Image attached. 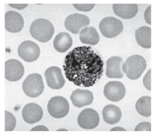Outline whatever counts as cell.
I'll return each instance as SVG.
<instances>
[{
  "label": "cell",
  "mask_w": 156,
  "mask_h": 136,
  "mask_svg": "<svg viewBox=\"0 0 156 136\" xmlns=\"http://www.w3.org/2000/svg\"><path fill=\"white\" fill-rule=\"evenodd\" d=\"M48 128L43 125L37 126V127L32 128L31 129V131H48Z\"/></svg>",
  "instance_id": "28"
},
{
  "label": "cell",
  "mask_w": 156,
  "mask_h": 136,
  "mask_svg": "<svg viewBox=\"0 0 156 136\" xmlns=\"http://www.w3.org/2000/svg\"><path fill=\"white\" fill-rule=\"evenodd\" d=\"M135 107L139 114L148 117L151 115V97L142 96L137 100Z\"/></svg>",
  "instance_id": "22"
},
{
  "label": "cell",
  "mask_w": 156,
  "mask_h": 136,
  "mask_svg": "<svg viewBox=\"0 0 156 136\" xmlns=\"http://www.w3.org/2000/svg\"><path fill=\"white\" fill-rule=\"evenodd\" d=\"M24 26L23 18L16 11H8L5 13V29L10 33H18Z\"/></svg>",
  "instance_id": "13"
},
{
  "label": "cell",
  "mask_w": 156,
  "mask_h": 136,
  "mask_svg": "<svg viewBox=\"0 0 156 136\" xmlns=\"http://www.w3.org/2000/svg\"><path fill=\"white\" fill-rule=\"evenodd\" d=\"M121 111L117 106L109 104L105 106L102 110V117L106 123L110 124H116L121 118Z\"/></svg>",
  "instance_id": "18"
},
{
  "label": "cell",
  "mask_w": 156,
  "mask_h": 136,
  "mask_svg": "<svg viewBox=\"0 0 156 136\" xmlns=\"http://www.w3.org/2000/svg\"><path fill=\"white\" fill-rule=\"evenodd\" d=\"M18 55L27 62L36 61L40 55V49L36 43L26 41L20 43L18 49Z\"/></svg>",
  "instance_id": "7"
},
{
  "label": "cell",
  "mask_w": 156,
  "mask_h": 136,
  "mask_svg": "<svg viewBox=\"0 0 156 136\" xmlns=\"http://www.w3.org/2000/svg\"><path fill=\"white\" fill-rule=\"evenodd\" d=\"M64 62L66 78L76 86H94L103 74V61L90 46L73 49L66 55Z\"/></svg>",
  "instance_id": "1"
},
{
  "label": "cell",
  "mask_w": 156,
  "mask_h": 136,
  "mask_svg": "<svg viewBox=\"0 0 156 136\" xmlns=\"http://www.w3.org/2000/svg\"><path fill=\"white\" fill-rule=\"evenodd\" d=\"M147 67L145 59L142 56L132 55L126 60L123 64V71L130 80H137L140 78Z\"/></svg>",
  "instance_id": "3"
},
{
  "label": "cell",
  "mask_w": 156,
  "mask_h": 136,
  "mask_svg": "<svg viewBox=\"0 0 156 136\" xmlns=\"http://www.w3.org/2000/svg\"><path fill=\"white\" fill-rule=\"evenodd\" d=\"M44 76L47 86L52 89H60L64 86L66 83L61 70L56 66L49 67L45 71Z\"/></svg>",
  "instance_id": "11"
},
{
  "label": "cell",
  "mask_w": 156,
  "mask_h": 136,
  "mask_svg": "<svg viewBox=\"0 0 156 136\" xmlns=\"http://www.w3.org/2000/svg\"><path fill=\"white\" fill-rule=\"evenodd\" d=\"M24 75V67L17 59H9L5 62V78L11 82L20 80Z\"/></svg>",
  "instance_id": "12"
},
{
  "label": "cell",
  "mask_w": 156,
  "mask_h": 136,
  "mask_svg": "<svg viewBox=\"0 0 156 136\" xmlns=\"http://www.w3.org/2000/svg\"><path fill=\"white\" fill-rule=\"evenodd\" d=\"M47 109L54 118H62L68 114L69 104L64 97L55 96L49 101Z\"/></svg>",
  "instance_id": "6"
},
{
  "label": "cell",
  "mask_w": 156,
  "mask_h": 136,
  "mask_svg": "<svg viewBox=\"0 0 156 136\" xmlns=\"http://www.w3.org/2000/svg\"><path fill=\"white\" fill-rule=\"evenodd\" d=\"M55 32L54 26L48 20L40 18L31 23L30 33L32 37L40 42H47L52 39Z\"/></svg>",
  "instance_id": "2"
},
{
  "label": "cell",
  "mask_w": 156,
  "mask_h": 136,
  "mask_svg": "<svg viewBox=\"0 0 156 136\" xmlns=\"http://www.w3.org/2000/svg\"><path fill=\"white\" fill-rule=\"evenodd\" d=\"M73 44V39L69 34L66 32H61L55 38L53 45L54 48L58 52L64 53L69 49Z\"/></svg>",
  "instance_id": "19"
},
{
  "label": "cell",
  "mask_w": 156,
  "mask_h": 136,
  "mask_svg": "<svg viewBox=\"0 0 156 136\" xmlns=\"http://www.w3.org/2000/svg\"><path fill=\"white\" fill-rule=\"evenodd\" d=\"M70 98L73 104L79 108L90 105L94 100V96L90 90L82 89L74 90Z\"/></svg>",
  "instance_id": "15"
},
{
  "label": "cell",
  "mask_w": 156,
  "mask_h": 136,
  "mask_svg": "<svg viewBox=\"0 0 156 136\" xmlns=\"http://www.w3.org/2000/svg\"><path fill=\"white\" fill-rule=\"evenodd\" d=\"M113 9L114 13L123 19L134 18L138 12V6L136 4H115Z\"/></svg>",
  "instance_id": "17"
},
{
  "label": "cell",
  "mask_w": 156,
  "mask_h": 136,
  "mask_svg": "<svg viewBox=\"0 0 156 136\" xmlns=\"http://www.w3.org/2000/svg\"><path fill=\"white\" fill-rule=\"evenodd\" d=\"M123 59L120 56H111L106 62V75L109 78H122L123 77L121 72V65Z\"/></svg>",
  "instance_id": "16"
},
{
  "label": "cell",
  "mask_w": 156,
  "mask_h": 136,
  "mask_svg": "<svg viewBox=\"0 0 156 136\" xmlns=\"http://www.w3.org/2000/svg\"><path fill=\"white\" fill-rule=\"evenodd\" d=\"M136 42L140 46L145 49L151 47V28L143 26L135 31Z\"/></svg>",
  "instance_id": "21"
},
{
  "label": "cell",
  "mask_w": 156,
  "mask_h": 136,
  "mask_svg": "<svg viewBox=\"0 0 156 136\" xmlns=\"http://www.w3.org/2000/svg\"><path fill=\"white\" fill-rule=\"evenodd\" d=\"M22 116L25 122L28 124H34L41 120L43 110L37 104L29 103L23 109Z\"/></svg>",
  "instance_id": "14"
},
{
  "label": "cell",
  "mask_w": 156,
  "mask_h": 136,
  "mask_svg": "<svg viewBox=\"0 0 156 136\" xmlns=\"http://www.w3.org/2000/svg\"><path fill=\"white\" fill-rule=\"evenodd\" d=\"M99 28L102 35L109 39L116 37L123 30L122 22L113 17H107L102 19Z\"/></svg>",
  "instance_id": "5"
},
{
  "label": "cell",
  "mask_w": 156,
  "mask_h": 136,
  "mask_svg": "<svg viewBox=\"0 0 156 136\" xmlns=\"http://www.w3.org/2000/svg\"><path fill=\"white\" fill-rule=\"evenodd\" d=\"M44 88L42 77L38 73L29 75L23 83V90L28 97H38L43 93Z\"/></svg>",
  "instance_id": "4"
},
{
  "label": "cell",
  "mask_w": 156,
  "mask_h": 136,
  "mask_svg": "<svg viewBox=\"0 0 156 136\" xmlns=\"http://www.w3.org/2000/svg\"><path fill=\"white\" fill-rule=\"evenodd\" d=\"M143 84L146 89L151 90V70H149L143 78Z\"/></svg>",
  "instance_id": "24"
},
{
  "label": "cell",
  "mask_w": 156,
  "mask_h": 136,
  "mask_svg": "<svg viewBox=\"0 0 156 136\" xmlns=\"http://www.w3.org/2000/svg\"><path fill=\"white\" fill-rule=\"evenodd\" d=\"M90 23L89 18L84 15L72 14L68 16L65 21V27L72 33H79L81 29L83 27H87Z\"/></svg>",
  "instance_id": "8"
},
{
  "label": "cell",
  "mask_w": 156,
  "mask_h": 136,
  "mask_svg": "<svg viewBox=\"0 0 156 136\" xmlns=\"http://www.w3.org/2000/svg\"><path fill=\"white\" fill-rule=\"evenodd\" d=\"M144 20L147 22V24L151 25V6H149L146 9L144 13Z\"/></svg>",
  "instance_id": "27"
},
{
  "label": "cell",
  "mask_w": 156,
  "mask_h": 136,
  "mask_svg": "<svg viewBox=\"0 0 156 136\" xmlns=\"http://www.w3.org/2000/svg\"><path fill=\"white\" fill-rule=\"evenodd\" d=\"M136 131H151V124L150 122H143L138 124L135 127Z\"/></svg>",
  "instance_id": "25"
},
{
  "label": "cell",
  "mask_w": 156,
  "mask_h": 136,
  "mask_svg": "<svg viewBox=\"0 0 156 136\" xmlns=\"http://www.w3.org/2000/svg\"><path fill=\"white\" fill-rule=\"evenodd\" d=\"M16 126V119L12 113L5 111V131H12Z\"/></svg>",
  "instance_id": "23"
},
{
  "label": "cell",
  "mask_w": 156,
  "mask_h": 136,
  "mask_svg": "<svg viewBox=\"0 0 156 136\" xmlns=\"http://www.w3.org/2000/svg\"><path fill=\"white\" fill-rule=\"evenodd\" d=\"M73 5L78 10L83 11V12H89V11L92 10L94 7V5H93V4H90V5H76V4H74Z\"/></svg>",
  "instance_id": "26"
},
{
  "label": "cell",
  "mask_w": 156,
  "mask_h": 136,
  "mask_svg": "<svg viewBox=\"0 0 156 136\" xmlns=\"http://www.w3.org/2000/svg\"><path fill=\"white\" fill-rule=\"evenodd\" d=\"M100 117L93 109H85L78 117V124L81 128L87 130L94 129L99 124Z\"/></svg>",
  "instance_id": "9"
},
{
  "label": "cell",
  "mask_w": 156,
  "mask_h": 136,
  "mask_svg": "<svg viewBox=\"0 0 156 136\" xmlns=\"http://www.w3.org/2000/svg\"><path fill=\"white\" fill-rule=\"evenodd\" d=\"M79 39L83 43L94 46L100 41V36L94 28L87 27L80 31Z\"/></svg>",
  "instance_id": "20"
},
{
  "label": "cell",
  "mask_w": 156,
  "mask_h": 136,
  "mask_svg": "<svg viewBox=\"0 0 156 136\" xmlns=\"http://www.w3.org/2000/svg\"><path fill=\"white\" fill-rule=\"evenodd\" d=\"M9 6L18 9H23L26 8V7L28 6V5H26V4H24V5H9Z\"/></svg>",
  "instance_id": "29"
},
{
  "label": "cell",
  "mask_w": 156,
  "mask_h": 136,
  "mask_svg": "<svg viewBox=\"0 0 156 136\" xmlns=\"http://www.w3.org/2000/svg\"><path fill=\"white\" fill-rule=\"evenodd\" d=\"M111 131H126V129L121 127H115L112 128Z\"/></svg>",
  "instance_id": "30"
},
{
  "label": "cell",
  "mask_w": 156,
  "mask_h": 136,
  "mask_svg": "<svg viewBox=\"0 0 156 136\" xmlns=\"http://www.w3.org/2000/svg\"><path fill=\"white\" fill-rule=\"evenodd\" d=\"M126 94V88L121 82L110 81L104 87V95L111 101H119L123 99Z\"/></svg>",
  "instance_id": "10"
}]
</instances>
